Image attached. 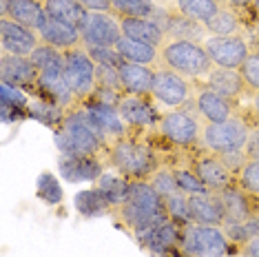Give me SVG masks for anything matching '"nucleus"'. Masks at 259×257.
I'll return each mask as SVG.
<instances>
[{"label": "nucleus", "mask_w": 259, "mask_h": 257, "mask_svg": "<svg viewBox=\"0 0 259 257\" xmlns=\"http://www.w3.org/2000/svg\"><path fill=\"white\" fill-rule=\"evenodd\" d=\"M56 147L60 155L80 157V155H100L102 151H109L107 140L98 133L93 122L87 113V109L78 104L67 113L62 126L54 131Z\"/></svg>", "instance_id": "f257e3e1"}, {"label": "nucleus", "mask_w": 259, "mask_h": 257, "mask_svg": "<svg viewBox=\"0 0 259 257\" xmlns=\"http://www.w3.org/2000/svg\"><path fill=\"white\" fill-rule=\"evenodd\" d=\"M107 160L117 173H122L128 180H149L162 166L160 153L155 151V147L133 133L111 144L107 151Z\"/></svg>", "instance_id": "f03ea898"}, {"label": "nucleus", "mask_w": 259, "mask_h": 257, "mask_svg": "<svg viewBox=\"0 0 259 257\" xmlns=\"http://www.w3.org/2000/svg\"><path fill=\"white\" fill-rule=\"evenodd\" d=\"M160 64L193 82H204V78L215 67L204 42L193 40H166L160 49Z\"/></svg>", "instance_id": "7ed1b4c3"}, {"label": "nucleus", "mask_w": 259, "mask_h": 257, "mask_svg": "<svg viewBox=\"0 0 259 257\" xmlns=\"http://www.w3.org/2000/svg\"><path fill=\"white\" fill-rule=\"evenodd\" d=\"M155 131L160 138H164L168 144H173L178 149H184V151L202 149L204 122L195 113V100L188 107L164 111Z\"/></svg>", "instance_id": "20e7f679"}, {"label": "nucleus", "mask_w": 259, "mask_h": 257, "mask_svg": "<svg viewBox=\"0 0 259 257\" xmlns=\"http://www.w3.org/2000/svg\"><path fill=\"white\" fill-rule=\"evenodd\" d=\"M252 124L244 115L235 113L226 122H217V124H204L202 131V149L210 151L215 155L224 153H237L246 149V142L250 138Z\"/></svg>", "instance_id": "39448f33"}, {"label": "nucleus", "mask_w": 259, "mask_h": 257, "mask_svg": "<svg viewBox=\"0 0 259 257\" xmlns=\"http://www.w3.org/2000/svg\"><path fill=\"white\" fill-rule=\"evenodd\" d=\"M195 91H197V84L193 80L175 73L168 67H162V64L155 67V80H153L151 98L157 102V107H164L166 111L188 107L195 100Z\"/></svg>", "instance_id": "423d86ee"}, {"label": "nucleus", "mask_w": 259, "mask_h": 257, "mask_svg": "<svg viewBox=\"0 0 259 257\" xmlns=\"http://www.w3.org/2000/svg\"><path fill=\"white\" fill-rule=\"evenodd\" d=\"M182 253L186 257H228L231 242L222 226L186 224L182 229Z\"/></svg>", "instance_id": "0eeeda50"}, {"label": "nucleus", "mask_w": 259, "mask_h": 257, "mask_svg": "<svg viewBox=\"0 0 259 257\" xmlns=\"http://www.w3.org/2000/svg\"><path fill=\"white\" fill-rule=\"evenodd\" d=\"M96 71L98 64L93 62L84 45L64 51V82L69 84V89L73 91L78 102H84L93 96V91L98 87Z\"/></svg>", "instance_id": "6e6552de"}, {"label": "nucleus", "mask_w": 259, "mask_h": 257, "mask_svg": "<svg viewBox=\"0 0 259 257\" xmlns=\"http://www.w3.org/2000/svg\"><path fill=\"white\" fill-rule=\"evenodd\" d=\"M122 120L131 131H142V128H157L162 113L157 102L151 96H122L117 104Z\"/></svg>", "instance_id": "1a4fd4ad"}, {"label": "nucleus", "mask_w": 259, "mask_h": 257, "mask_svg": "<svg viewBox=\"0 0 259 257\" xmlns=\"http://www.w3.org/2000/svg\"><path fill=\"white\" fill-rule=\"evenodd\" d=\"M204 47L215 67L241 69V64L250 56V47L244 36H208L204 40Z\"/></svg>", "instance_id": "9d476101"}, {"label": "nucleus", "mask_w": 259, "mask_h": 257, "mask_svg": "<svg viewBox=\"0 0 259 257\" xmlns=\"http://www.w3.org/2000/svg\"><path fill=\"white\" fill-rule=\"evenodd\" d=\"M80 104L87 109V113H89L93 126L98 128L100 136L107 140L109 147L115 142V140H120V138H124V136L131 133V128H128L126 122L122 120V115H120V111H117V107L104 104V102L96 100V98H89V100H84V102H80Z\"/></svg>", "instance_id": "9b49d317"}, {"label": "nucleus", "mask_w": 259, "mask_h": 257, "mask_svg": "<svg viewBox=\"0 0 259 257\" xmlns=\"http://www.w3.org/2000/svg\"><path fill=\"white\" fill-rule=\"evenodd\" d=\"M80 33L84 47H115L117 40L122 38L120 18L111 11H91Z\"/></svg>", "instance_id": "f8f14e48"}, {"label": "nucleus", "mask_w": 259, "mask_h": 257, "mask_svg": "<svg viewBox=\"0 0 259 257\" xmlns=\"http://www.w3.org/2000/svg\"><path fill=\"white\" fill-rule=\"evenodd\" d=\"M38 45L40 36L36 29H29L7 16H0V51L16 56H31Z\"/></svg>", "instance_id": "ddd939ff"}, {"label": "nucleus", "mask_w": 259, "mask_h": 257, "mask_svg": "<svg viewBox=\"0 0 259 257\" xmlns=\"http://www.w3.org/2000/svg\"><path fill=\"white\" fill-rule=\"evenodd\" d=\"M191 166H193V171H195L197 178L202 180V184L210 193H222L224 189H228V186L235 182V175L226 168V164L222 162V157L210 153V151L202 149V153H197L193 157Z\"/></svg>", "instance_id": "4468645a"}, {"label": "nucleus", "mask_w": 259, "mask_h": 257, "mask_svg": "<svg viewBox=\"0 0 259 257\" xmlns=\"http://www.w3.org/2000/svg\"><path fill=\"white\" fill-rule=\"evenodd\" d=\"M195 113L199 115V120L204 124H217V122H226L228 118H233L237 113L235 100L215 93L213 89H208L204 82H195Z\"/></svg>", "instance_id": "2eb2a0df"}, {"label": "nucleus", "mask_w": 259, "mask_h": 257, "mask_svg": "<svg viewBox=\"0 0 259 257\" xmlns=\"http://www.w3.org/2000/svg\"><path fill=\"white\" fill-rule=\"evenodd\" d=\"M40 71L29 56H16L0 51V82H7L20 89H36Z\"/></svg>", "instance_id": "dca6fc26"}, {"label": "nucleus", "mask_w": 259, "mask_h": 257, "mask_svg": "<svg viewBox=\"0 0 259 257\" xmlns=\"http://www.w3.org/2000/svg\"><path fill=\"white\" fill-rule=\"evenodd\" d=\"M153 20L160 22V27L166 33V40H193V42H204L208 38V31L202 22H195L186 16H182L180 11L168 14L157 7V11L153 14Z\"/></svg>", "instance_id": "f3484780"}, {"label": "nucleus", "mask_w": 259, "mask_h": 257, "mask_svg": "<svg viewBox=\"0 0 259 257\" xmlns=\"http://www.w3.org/2000/svg\"><path fill=\"white\" fill-rule=\"evenodd\" d=\"M58 171L71 184L98 182L100 175L104 173V162L100 160L98 155H80V157L60 155V160H58Z\"/></svg>", "instance_id": "a211bd4d"}, {"label": "nucleus", "mask_w": 259, "mask_h": 257, "mask_svg": "<svg viewBox=\"0 0 259 257\" xmlns=\"http://www.w3.org/2000/svg\"><path fill=\"white\" fill-rule=\"evenodd\" d=\"M220 197L224 204V215H226L224 222H246L252 215H259L257 197L248 195L237 182H233L228 189H224Z\"/></svg>", "instance_id": "6ab92c4d"}, {"label": "nucleus", "mask_w": 259, "mask_h": 257, "mask_svg": "<svg viewBox=\"0 0 259 257\" xmlns=\"http://www.w3.org/2000/svg\"><path fill=\"white\" fill-rule=\"evenodd\" d=\"M188 206H191L193 224L222 226L224 220H226L220 193L208 191V193H197V195H188Z\"/></svg>", "instance_id": "aec40b11"}, {"label": "nucleus", "mask_w": 259, "mask_h": 257, "mask_svg": "<svg viewBox=\"0 0 259 257\" xmlns=\"http://www.w3.org/2000/svg\"><path fill=\"white\" fill-rule=\"evenodd\" d=\"M182 229H184V226H180L178 222L166 220L164 224L157 226V229H153L140 244H142L146 250H151L153 255L168 257L170 253L180 250V246H182Z\"/></svg>", "instance_id": "412c9836"}, {"label": "nucleus", "mask_w": 259, "mask_h": 257, "mask_svg": "<svg viewBox=\"0 0 259 257\" xmlns=\"http://www.w3.org/2000/svg\"><path fill=\"white\" fill-rule=\"evenodd\" d=\"M38 36H40V42L51 45L60 51H69V49H75V47L82 45V33L78 29L67 25V22L49 18V16H47L45 22L38 27Z\"/></svg>", "instance_id": "4be33fe9"}, {"label": "nucleus", "mask_w": 259, "mask_h": 257, "mask_svg": "<svg viewBox=\"0 0 259 257\" xmlns=\"http://www.w3.org/2000/svg\"><path fill=\"white\" fill-rule=\"evenodd\" d=\"M204 84L208 89H213L215 93H220V96L228 98V100H235V102L248 89L239 69H226V67H213L210 73L204 78Z\"/></svg>", "instance_id": "5701e85b"}, {"label": "nucleus", "mask_w": 259, "mask_h": 257, "mask_svg": "<svg viewBox=\"0 0 259 257\" xmlns=\"http://www.w3.org/2000/svg\"><path fill=\"white\" fill-rule=\"evenodd\" d=\"M117 71H120V82L124 96H151L153 80H155V67L122 62Z\"/></svg>", "instance_id": "b1692460"}, {"label": "nucleus", "mask_w": 259, "mask_h": 257, "mask_svg": "<svg viewBox=\"0 0 259 257\" xmlns=\"http://www.w3.org/2000/svg\"><path fill=\"white\" fill-rule=\"evenodd\" d=\"M0 16H7V18L38 31V27L47 18V11L40 0H3L0 3Z\"/></svg>", "instance_id": "393cba45"}, {"label": "nucleus", "mask_w": 259, "mask_h": 257, "mask_svg": "<svg viewBox=\"0 0 259 257\" xmlns=\"http://www.w3.org/2000/svg\"><path fill=\"white\" fill-rule=\"evenodd\" d=\"M29 98L20 87L0 82V115L5 124H16L29 118Z\"/></svg>", "instance_id": "a878e982"}, {"label": "nucleus", "mask_w": 259, "mask_h": 257, "mask_svg": "<svg viewBox=\"0 0 259 257\" xmlns=\"http://www.w3.org/2000/svg\"><path fill=\"white\" fill-rule=\"evenodd\" d=\"M120 27H122V36L153 45L157 49H162V45L166 42L164 29L160 27V22L153 18H120Z\"/></svg>", "instance_id": "bb28decb"}, {"label": "nucleus", "mask_w": 259, "mask_h": 257, "mask_svg": "<svg viewBox=\"0 0 259 257\" xmlns=\"http://www.w3.org/2000/svg\"><path fill=\"white\" fill-rule=\"evenodd\" d=\"M40 3H42L49 18L67 22V25L75 27L78 31L84 29L87 20H89V16H91V11L87 7H82L78 0H40Z\"/></svg>", "instance_id": "cd10ccee"}, {"label": "nucleus", "mask_w": 259, "mask_h": 257, "mask_svg": "<svg viewBox=\"0 0 259 257\" xmlns=\"http://www.w3.org/2000/svg\"><path fill=\"white\" fill-rule=\"evenodd\" d=\"M117 54L122 56L124 62L133 64H146V67H157L160 64V49L153 45L140 42V40H131L126 36H122L115 45Z\"/></svg>", "instance_id": "c85d7f7f"}, {"label": "nucleus", "mask_w": 259, "mask_h": 257, "mask_svg": "<svg viewBox=\"0 0 259 257\" xmlns=\"http://www.w3.org/2000/svg\"><path fill=\"white\" fill-rule=\"evenodd\" d=\"M96 186L102 191L104 200L109 202L111 211H117L122 204H126L128 200V186H131V180L124 178L122 173H107L104 171L100 175V180L96 182Z\"/></svg>", "instance_id": "c756f323"}, {"label": "nucleus", "mask_w": 259, "mask_h": 257, "mask_svg": "<svg viewBox=\"0 0 259 257\" xmlns=\"http://www.w3.org/2000/svg\"><path fill=\"white\" fill-rule=\"evenodd\" d=\"M67 113H69L67 109H62L60 104H56V102L47 100V98H38V96H33V100L29 102V118L38 120L40 124H45V126L54 128V131H56V128H60V126H62L64 118H67Z\"/></svg>", "instance_id": "7c9ffc66"}, {"label": "nucleus", "mask_w": 259, "mask_h": 257, "mask_svg": "<svg viewBox=\"0 0 259 257\" xmlns=\"http://www.w3.org/2000/svg\"><path fill=\"white\" fill-rule=\"evenodd\" d=\"M75 208H78V213L87 220L102 218V215H107V213H113L109 206V202L104 200L102 191H100L96 184H93L91 189L80 191L78 195H75Z\"/></svg>", "instance_id": "2f4dec72"}, {"label": "nucleus", "mask_w": 259, "mask_h": 257, "mask_svg": "<svg viewBox=\"0 0 259 257\" xmlns=\"http://www.w3.org/2000/svg\"><path fill=\"white\" fill-rule=\"evenodd\" d=\"M40 73H64V51L40 42L29 56Z\"/></svg>", "instance_id": "473e14b6"}, {"label": "nucleus", "mask_w": 259, "mask_h": 257, "mask_svg": "<svg viewBox=\"0 0 259 257\" xmlns=\"http://www.w3.org/2000/svg\"><path fill=\"white\" fill-rule=\"evenodd\" d=\"M204 27L208 36H241V20L231 7H222Z\"/></svg>", "instance_id": "72a5a7b5"}, {"label": "nucleus", "mask_w": 259, "mask_h": 257, "mask_svg": "<svg viewBox=\"0 0 259 257\" xmlns=\"http://www.w3.org/2000/svg\"><path fill=\"white\" fill-rule=\"evenodd\" d=\"M220 9L222 5L217 0H175V11L202 25H206Z\"/></svg>", "instance_id": "f704fd0d"}, {"label": "nucleus", "mask_w": 259, "mask_h": 257, "mask_svg": "<svg viewBox=\"0 0 259 257\" xmlns=\"http://www.w3.org/2000/svg\"><path fill=\"white\" fill-rule=\"evenodd\" d=\"M155 0H111V14L117 18H153Z\"/></svg>", "instance_id": "c9c22d12"}, {"label": "nucleus", "mask_w": 259, "mask_h": 257, "mask_svg": "<svg viewBox=\"0 0 259 257\" xmlns=\"http://www.w3.org/2000/svg\"><path fill=\"white\" fill-rule=\"evenodd\" d=\"M36 193H38L40 200H42L45 204H49V206H58V204L64 200V191H62L60 182H58V178L56 175H51L49 171L38 175Z\"/></svg>", "instance_id": "e433bc0d"}, {"label": "nucleus", "mask_w": 259, "mask_h": 257, "mask_svg": "<svg viewBox=\"0 0 259 257\" xmlns=\"http://www.w3.org/2000/svg\"><path fill=\"white\" fill-rule=\"evenodd\" d=\"M164 208H166L168 220L178 222L180 226L191 224V206H188V195L186 193H175V195L164 197Z\"/></svg>", "instance_id": "4c0bfd02"}, {"label": "nucleus", "mask_w": 259, "mask_h": 257, "mask_svg": "<svg viewBox=\"0 0 259 257\" xmlns=\"http://www.w3.org/2000/svg\"><path fill=\"white\" fill-rule=\"evenodd\" d=\"M149 182L162 197H168V195L180 193V184H178V180H175V171L173 168H168V166H160L149 178Z\"/></svg>", "instance_id": "58836bf2"}, {"label": "nucleus", "mask_w": 259, "mask_h": 257, "mask_svg": "<svg viewBox=\"0 0 259 257\" xmlns=\"http://www.w3.org/2000/svg\"><path fill=\"white\" fill-rule=\"evenodd\" d=\"M235 182L244 189L248 195L259 197V160H248L241 171L235 175Z\"/></svg>", "instance_id": "ea45409f"}, {"label": "nucleus", "mask_w": 259, "mask_h": 257, "mask_svg": "<svg viewBox=\"0 0 259 257\" xmlns=\"http://www.w3.org/2000/svg\"><path fill=\"white\" fill-rule=\"evenodd\" d=\"M175 180L180 184V191L186 195H197V193H208V189L202 184V180L195 175L193 166H175Z\"/></svg>", "instance_id": "a19ab883"}, {"label": "nucleus", "mask_w": 259, "mask_h": 257, "mask_svg": "<svg viewBox=\"0 0 259 257\" xmlns=\"http://www.w3.org/2000/svg\"><path fill=\"white\" fill-rule=\"evenodd\" d=\"M89 56L93 58V62L98 67H113V69H120V64L124 62L122 56L117 54L115 47H87Z\"/></svg>", "instance_id": "79ce46f5"}, {"label": "nucleus", "mask_w": 259, "mask_h": 257, "mask_svg": "<svg viewBox=\"0 0 259 257\" xmlns=\"http://www.w3.org/2000/svg\"><path fill=\"white\" fill-rule=\"evenodd\" d=\"M241 75L244 82L248 87V91H259V51H250V56L246 58V62L241 64Z\"/></svg>", "instance_id": "37998d69"}, {"label": "nucleus", "mask_w": 259, "mask_h": 257, "mask_svg": "<svg viewBox=\"0 0 259 257\" xmlns=\"http://www.w3.org/2000/svg\"><path fill=\"white\" fill-rule=\"evenodd\" d=\"M96 80H98V87H107V89L122 91L120 71H117V69H113V67H98ZM122 93H124V91H122Z\"/></svg>", "instance_id": "c03bdc74"}, {"label": "nucleus", "mask_w": 259, "mask_h": 257, "mask_svg": "<svg viewBox=\"0 0 259 257\" xmlns=\"http://www.w3.org/2000/svg\"><path fill=\"white\" fill-rule=\"evenodd\" d=\"M222 157V162L226 164V168L231 171L233 175H237L239 171H241V166L248 162V157H246V153L244 151H237V153H224V155H220Z\"/></svg>", "instance_id": "a18cd8bd"}, {"label": "nucleus", "mask_w": 259, "mask_h": 257, "mask_svg": "<svg viewBox=\"0 0 259 257\" xmlns=\"http://www.w3.org/2000/svg\"><path fill=\"white\" fill-rule=\"evenodd\" d=\"M244 153L248 160H259V124L250 128V138H248V142H246Z\"/></svg>", "instance_id": "49530a36"}, {"label": "nucleus", "mask_w": 259, "mask_h": 257, "mask_svg": "<svg viewBox=\"0 0 259 257\" xmlns=\"http://www.w3.org/2000/svg\"><path fill=\"white\" fill-rule=\"evenodd\" d=\"M241 255L244 257H259V235L252 237L250 242H246L244 246H241Z\"/></svg>", "instance_id": "de8ad7c7"}, {"label": "nucleus", "mask_w": 259, "mask_h": 257, "mask_svg": "<svg viewBox=\"0 0 259 257\" xmlns=\"http://www.w3.org/2000/svg\"><path fill=\"white\" fill-rule=\"evenodd\" d=\"M252 96H250V111H252V115L257 118L259 122V91H250Z\"/></svg>", "instance_id": "09e8293b"}, {"label": "nucleus", "mask_w": 259, "mask_h": 257, "mask_svg": "<svg viewBox=\"0 0 259 257\" xmlns=\"http://www.w3.org/2000/svg\"><path fill=\"white\" fill-rule=\"evenodd\" d=\"M217 3H220L222 7H228V0H217Z\"/></svg>", "instance_id": "8fccbe9b"}, {"label": "nucleus", "mask_w": 259, "mask_h": 257, "mask_svg": "<svg viewBox=\"0 0 259 257\" xmlns=\"http://www.w3.org/2000/svg\"><path fill=\"white\" fill-rule=\"evenodd\" d=\"M252 5H255V11L259 14V0H252Z\"/></svg>", "instance_id": "3c124183"}]
</instances>
